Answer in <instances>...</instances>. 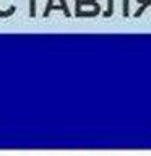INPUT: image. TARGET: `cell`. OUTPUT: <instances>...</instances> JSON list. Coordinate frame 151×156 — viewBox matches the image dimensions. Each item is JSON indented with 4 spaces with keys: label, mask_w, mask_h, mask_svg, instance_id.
Here are the masks:
<instances>
[{
    "label": "cell",
    "mask_w": 151,
    "mask_h": 156,
    "mask_svg": "<svg viewBox=\"0 0 151 156\" xmlns=\"http://www.w3.org/2000/svg\"><path fill=\"white\" fill-rule=\"evenodd\" d=\"M138 2H141V3H143V5H141V7H140L138 10H136V13L133 15L135 18H138V16H141V13H143L145 10H146V7H148V5L151 3V0H138Z\"/></svg>",
    "instance_id": "6da1fadb"
},
{
    "label": "cell",
    "mask_w": 151,
    "mask_h": 156,
    "mask_svg": "<svg viewBox=\"0 0 151 156\" xmlns=\"http://www.w3.org/2000/svg\"><path fill=\"white\" fill-rule=\"evenodd\" d=\"M112 10H114V0H109V7H107V10L104 12V16L106 18H109L111 15H112Z\"/></svg>",
    "instance_id": "7a4b0ae2"
},
{
    "label": "cell",
    "mask_w": 151,
    "mask_h": 156,
    "mask_svg": "<svg viewBox=\"0 0 151 156\" xmlns=\"http://www.w3.org/2000/svg\"><path fill=\"white\" fill-rule=\"evenodd\" d=\"M29 16H36V0H31V8H29Z\"/></svg>",
    "instance_id": "3957f363"
}]
</instances>
